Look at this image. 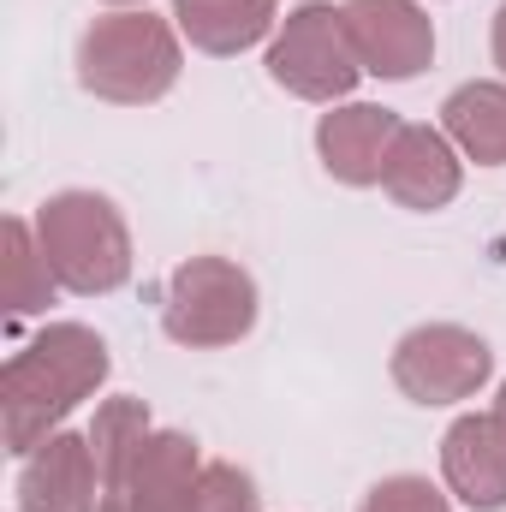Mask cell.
<instances>
[{
	"instance_id": "cell-1",
	"label": "cell",
	"mask_w": 506,
	"mask_h": 512,
	"mask_svg": "<svg viewBox=\"0 0 506 512\" xmlns=\"http://www.w3.org/2000/svg\"><path fill=\"white\" fill-rule=\"evenodd\" d=\"M108 370H114V358H108V340L96 328L48 322L0 370V441H6V453L30 459L48 435H60V423L108 382Z\"/></svg>"
},
{
	"instance_id": "cell-2",
	"label": "cell",
	"mask_w": 506,
	"mask_h": 512,
	"mask_svg": "<svg viewBox=\"0 0 506 512\" xmlns=\"http://www.w3.org/2000/svg\"><path fill=\"white\" fill-rule=\"evenodd\" d=\"M179 72H185L179 24L155 12H108L78 36V84L96 102L149 108L179 84Z\"/></svg>"
},
{
	"instance_id": "cell-3",
	"label": "cell",
	"mask_w": 506,
	"mask_h": 512,
	"mask_svg": "<svg viewBox=\"0 0 506 512\" xmlns=\"http://www.w3.org/2000/svg\"><path fill=\"white\" fill-rule=\"evenodd\" d=\"M36 239L54 280L78 298L120 292L131 280V233L126 215L102 191H54L36 209Z\"/></svg>"
},
{
	"instance_id": "cell-4",
	"label": "cell",
	"mask_w": 506,
	"mask_h": 512,
	"mask_svg": "<svg viewBox=\"0 0 506 512\" xmlns=\"http://www.w3.org/2000/svg\"><path fill=\"white\" fill-rule=\"evenodd\" d=\"M161 328L173 346L221 352L256 328V280L227 256H191L161 286Z\"/></svg>"
},
{
	"instance_id": "cell-5",
	"label": "cell",
	"mask_w": 506,
	"mask_h": 512,
	"mask_svg": "<svg viewBox=\"0 0 506 512\" xmlns=\"http://www.w3.org/2000/svg\"><path fill=\"white\" fill-rule=\"evenodd\" d=\"M268 78L298 102H322V108L346 102L352 84L364 78L346 36V12L334 0H304L298 12H286L268 42Z\"/></svg>"
},
{
	"instance_id": "cell-6",
	"label": "cell",
	"mask_w": 506,
	"mask_h": 512,
	"mask_svg": "<svg viewBox=\"0 0 506 512\" xmlns=\"http://www.w3.org/2000/svg\"><path fill=\"white\" fill-rule=\"evenodd\" d=\"M393 387L417 405H459L477 399V387L495 376V352L477 328L459 322H423L393 346Z\"/></svg>"
},
{
	"instance_id": "cell-7",
	"label": "cell",
	"mask_w": 506,
	"mask_h": 512,
	"mask_svg": "<svg viewBox=\"0 0 506 512\" xmlns=\"http://www.w3.org/2000/svg\"><path fill=\"white\" fill-rule=\"evenodd\" d=\"M203 453L185 429H149L120 477L102 483V512H191Z\"/></svg>"
},
{
	"instance_id": "cell-8",
	"label": "cell",
	"mask_w": 506,
	"mask_h": 512,
	"mask_svg": "<svg viewBox=\"0 0 506 512\" xmlns=\"http://www.w3.org/2000/svg\"><path fill=\"white\" fill-rule=\"evenodd\" d=\"M352 54L370 78L405 84L435 60V24L417 0H340Z\"/></svg>"
},
{
	"instance_id": "cell-9",
	"label": "cell",
	"mask_w": 506,
	"mask_h": 512,
	"mask_svg": "<svg viewBox=\"0 0 506 512\" xmlns=\"http://www.w3.org/2000/svg\"><path fill=\"white\" fill-rule=\"evenodd\" d=\"M18 512H102V471L90 435H48L18 471Z\"/></svg>"
},
{
	"instance_id": "cell-10",
	"label": "cell",
	"mask_w": 506,
	"mask_h": 512,
	"mask_svg": "<svg viewBox=\"0 0 506 512\" xmlns=\"http://www.w3.org/2000/svg\"><path fill=\"white\" fill-rule=\"evenodd\" d=\"M399 114L376 108V102H346V108H328L316 120V155L322 167L340 179V185H381L387 173V155H393V137H399Z\"/></svg>"
},
{
	"instance_id": "cell-11",
	"label": "cell",
	"mask_w": 506,
	"mask_h": 512,
	"mask_svg": "<svg viewBox=\"0 0 506 512\" xmlns=\"http://www.w3.org/2000/svg\"><path fill=\"white\" fill-rule=\"evenodd\" d=\"M381 185H387V197H393L399 209H417V215L447 209V203L459 197V185H465V167H459L453 137L435 131V126H399Z\"/></svg>"
},
{
	"instance_id": "cell-12",
	"label": "cell",
	"mask_w": 506,
	"mask_h": 512,
	"mask_svg": "<svg viewBox=\"0 0 506 512\" xmlns=\"http://www.w3.org/2000/svg\"><path fill=\"white\" fill-rule=\"evenodd\" d=\"M441 477L471 512L506 507V423L495 411H471L441 435Z\"/></svg>"
},
{
	"instance_id": "cell-13",
	"label": "cell",
	"mask_w": 506,
	"mask_h": 512,
	"mask_svg": "<svg viewBox=\"0 0 506 512\" xmlns=\"http://www.w3.org/2000/svg\"><path fill=\"white\" fill-rule=\"evenodd\" d=\"M280 6L274 0H173V24L197 54H245L274 30Z\"/></svg>"
},
{
	"instance_id": "cell-14",
	"label": "cell",
	"mask_w": 506,
	"mask_h": 512,
	"mask_svg": "<svg viewBox=\"0 0 506 512\" xmlns=\"http://www.w3.org/2000/svg\"><path fill=\"white\" fill-rule=\"evenodd\" d=\"M441 131L453 137V149L477 167H506V84H459L441 102Z\"/></svg>"
},
{
	"instance_id": "cell-15",
	"label": "cell",
	"mask_w": 506,
	"mask_h": 512,
	"mask_svg": "<svg viewBox=\"0 0 506 512\" xmlns=\"http://www.w3.org/2000/svg\"><path fill=\"white\" fill-rule=\"evenodd\" d=\"M0 298H6V316H36V310H48L54 304V292H60V280H54V268H48V256H42V239H36V221H6L0 227Z\"/></svg>"
},
{
	"instance_id": "cell-16",
	"label": "cell",
	"mask_w": 506,
	"mask_h": 512,
	"mask_svg": "<svg viewBox=\"0 0 506 512\" xmlns=\"http://www.w3.org/2000/svg\"><path fill=\"white\" fill-rule=\"evenodd\" d=\"M149 429H155V423H149V405H143V399H131V393H114V399H102V405H96L90 453H96L102 483L126 471V459L143 447V435H149Z\"/></svg>"
},
{
	"instance_id": "cell-17",
	"label": "cell",
	"mask_w": 506,
	"mask_h": 512,
	"mask_svg": "<svg viewBox=\"0 0 506 512\" xmlns=\"http://www.w3.org/2000/svg\"><path fill=\"white\" fill-rule=\"evenodd\" d=\"M191 512H262V495H256V477L215 459L203 465V483H197V507Z\"/></svg>"
},
{
	"instance_id": "cell-18",
	"label": "cell",
	"mask_w": 506,
	"mask_h": 512,
	"mask_svg": "<svg viewBox=\"0 0 506 512\" xmlns=\"http://www.w3.org/2000/svg\"><path fill=\"white\" fill-rule=\"evenodd\" d=\"M358 512H453L429 477H381Z\"/></svg>"
},
{
	"instance_id": "cell-19",
	"label": "cell",
	"mask_w": 506,
	"mask_h": 512,
	"mask_svg": "<svg viewBox=\"0 0 506 512\" xmlns=\"http://www.w3.org/2000/svg\"><path fill=\"white\" fill-rule=\"evenodd\" d=\"M495 66L506 72V6L495 12Z\"/></svg>"
},
{
	"instance_id": "cell-20",
	"label": "cell",
	"mask_w": 506,
	"mask_h": 512,
	"mask_svg": "<svg viewBox=\"0 0 506 512\" xmlns=\"http://www.w3.org/2000/svg\"><path fill=\"white\" fill-rule=\"evenodd\" d=\"M495 417L506 423V382H501V399H495Z\"/></svg>"
},
{
	"instance_id": "cell-21",
	"label": "cell",
	"mask_w": 506,
	"mask_h": 512,
	"mask_svg": "<svg viewBox=\"0 0 506 512\" xmlns=\"http://www.w3.org/2000/svg\"><path fill=\"white\" fill-rule=\"evenodd\" d=\"M108 6H137V0H108Z\"/></svg>"
}]
</instances>
